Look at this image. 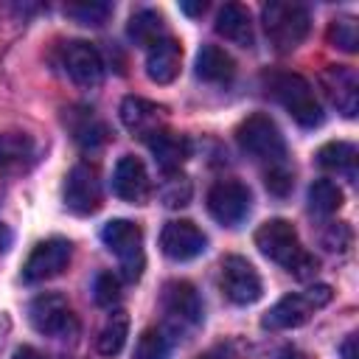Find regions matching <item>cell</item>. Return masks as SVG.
<instances>
[{
    "mask_svg": "<svg viewBox=\"0 0 359 359\" xmlns=\"http://www.w3.org/2000/svg\"><path fill=\"white\" fill-rule=\"evenodd\" d=\"M11 359H45V356H42L36 348H31V345H20Z\"/></svg>",
    "mask_w": 359,
    "mask_h": 359,
    "instance_id": "36",
    "label": "cell"
},
{
    "mask_svg": "<svg viewBox=\"0 0 359 359\" xmlns=\"http://www.w3.org/2000/svg\"><path fill=\"white\" fill-rule=\"evenodd\" d=\"M121 121L123 126L137 137H151L154 132L165 129V107L146 101L140 95H126L121 101Z\"/></svg>",
    "mask_w": 359,
    "mask_h": 359,
    "instance_id": "17",
    "label": "cell"
},
{
    "mask_svg": "<svg viewBox=\"0 0 359 359\" xmlns=\"http://www.w3.org/2000/svg\"><path fill=\"white\" fill-rule=\"evenodd\" d=\"M171 353V337L163 328H146L137 337L135 359H168Z\"/></svg>",
    "mask_w": 359,
    "mask_h": 359,
    "instance_id": "27",
    "label": "cell"
},
{
    "mask_svg": "<svg viewBox=\"0 0 359 359\" xmlns=\"http://www.w3.org/2000/svg\"><path fill=\"white\" fill-rule=\"evenodd\" d=\"M65 14L73 17L76 22H81V25H101L112 14V6L109 3H101V0H93V3H67L65 6Z\"/></svg>",
    "mask_w": 359,
    "mask_h": 359,
    "instance_id": "29",
    "label": "cell"
},
{
    "mask_svg": "<svg viewBox=\"0 0 359 359\" xmlns=\"http://www.w3.org/2000/svg\"><path fill=\"white\" fill-rule=\"evenodd\" d=\"M325 244H328V250H339L342 252L351 244V230L345 224H334L331 227V238H325Z\"/></svg>",
    "mask_w": 359,
    "mask_h": 359,
    "instance_id": "34",
    "label": "cell"
},
{
    "mask_svg": "<svg viewBox=\"0 0 359 359\" xmlns=\"http://www.w3.org/2000/svg\"><path fill=\"white\" fill-rule=\"evenodd\" d=\"M180 8L185 14H199V11H205V3H180Z\"/></svg>",
    "mask_w": 359,
    "mask_h": 359,
    "instance_id": "39",
    "label": "cell"
},
{
    "mask_svg": "<svg viewBox=\"0 0 359 359\" xmlns=\"http://www.w3.org/2000/svg\"><path fill=\"white\" fill-rule=\"evenodd\" d=\"M250 202H252V194L238 180H219L208 191V213L224 227L241 224L250 213Z\"/></svg>",
    "mask_w": 359,
    "mask_h": 359,
    "instance_id": "8",
    "label": "cell"
},
{
    "mask_svg": "<svg viewBox=\"0 0 359 359\" xmlns=\"http://www.w3.org/2000/svg\"><path fill=\"white\" fill-rule=\"evenodd\" d=\"M11 241H14V236H11V230L0 222V252H6L8 247H11Z\"/></svg>",
    "mask_w": 359,
    "mask_h": 359,
    "instance_id": "38",
    "label": "cell"
},
{
    "mask_svg": "<svg viewBox=\"0 0 359 359\" xmlns=\"http://www.w3.org/2000/svg\"><path fill=\"white\" fill-rule=\"evenodd\" d=\"M278 359H303V353H300V351H294V348H283Z\"/></svg>",
    "mask_w": 359,
    "mask_h": 359,
    "instance_id": "40",
    "label": "cell"
},
{
    "mask_svg": "<svg viewBox=\"0 0 359 359\" xmlns=\"http://www.w3.org/2000/svg\"><path fill=\"white\" fill-rule=\"evenodd\" d=\"M264 177H266V188H269V194H275V196H286V194L292 191V185H294V174H292V168H289L286 163H280V165H269Z\"/></svg>",
    "mask_w": 359,
    "mask_h": 359,
    "instance_id": "33",
    "label": "cell"
},
{
    "mask_svg": "<svg viewBox=\"0 0 359 359\" xmlns=\"http://www.w3.org/2000/svg\"><path fill=\"white\" fill-rule=\"evenodd\" d=\"M157 165L165 171V174H174L191 154V143L185 135H177V132H168V129H160L154 132L151 137H146Z\"/></svg>",
    "mask_w": 359,
    "mask_h": 359,
    "instance_id": "18",
    "label": "cell"
},
{
    "mask_svg": "<svg viewBox=\"0 0 359 359\" xmlns=\"http://www.w3.org/2000/svg\"><path fill=\"white\" fill-rule=\"evenodd\" d=\"M261 22L269 36V45L278 53H289L306 39L311 20L306 6L289 3V0H272L261 8Z\"/></svg>",
    "mask_w": 359,
    "mask_h": 359,
    "instance_id": "4",
    "label": "cell"
},
{
    "mask_svg": "<svg viewBox=\"0 0 359 359\" xmlns=\"http://www.w3.org/2000/svg\"><path fill=\"white\" fill-rule=\"evenodd\" d=\"M28 154H31V137L17 135V132L0 135V165L20 163V160L28 157Z\"/></svg>",
    "mask_w": 359,
    "mask_h": 359,
    "instance_id": "30",
    "label": "cell"
},
{
    "mask_svg": "<svg viewBox=\"0 0 359 359\" xmlns=\"http://www.w3.org/2000/svg\"><path fill=\"white\" fill-rule=\"evenodd\" d=\"M320 87L325 93V98L345 115L353 118L359 112V79L353 67L345 65H328L320 73Z\"/></svg>",
    "mask_w": 359,
    "mask_h": 359,
    "instance_id": "14",
    "label": "cell"
},
{
    "mask_svg": "<svg viewBox=\"0 0 359 359\" xmlns=\"http://www.w3.org/2000/svg\"><path fill=\"white\" fill-rule=\"evenodd\" d=\"M70 255H73V247L67 238H45L39 241L25 266H22V280L28 283H42V280H50L56 275H62L70 264Z\"/></svg>",
    "mask_w": 359,
    "mask_h": 359,
    "instance_id": "11",
    "label": "cell"
},
{
    "mask_svg": "<svg viewBox=\"0 0 359 359\" xmlns=\"http://www.w3.org/2000/svg\"><path fill=\"white\" fill-rule=\"evenodd\" d=\"M255 247L269 261H275L278 266H283L286 272H292L300 280L314 278V272L320 266L317 258L303 247L294 224L286 222V219H269V222H264L255 230Z\"/></svg>",
    "mask_w": 359,
    "mask_h": 359,
    "instance_id": "1",
    "label": "cell"
},
{
    "mask_svg": "<svg viewBox=\"0 0 359 359\" xmlns=\"http://www.w3.org/2000/svg\"><path fill=\"white\" fill-rule=\"evenodd\" d=\"M129 337V317L126 311H112L98 334V353L101 356H118Z\"/></svg>",
    "mask_w": 359,
    "mask_h": 359,
    "instance_id": "25",
    "label": "cell"
},
{
    "mask_svg": "<svg viewBox=\"0 0 359 359\" xmlns=\"http://www.w3.org/2000/svg\"><path fill=\"white\" fill-rule=\"evenodd\" d=\"M101 241L109 252L118 255L121 272L126 280H137L143 275V230L129 219H112L101 230Z\"/></svg>",
    "mask_w": 359,
    "mask_h": 359,
    "instance_id": "7",
    "label": "cell"
},
{
    "mask_svg": "<svg viewBox=\"0 0 359 359\" xmlns=\"http://www.w3.org/2000/svg\"><path fill=\"white\" fill-rule=\"evenodd\" d=\"M28 320L45 337H65V334L76 331V317H73L67 300L56 292L36 294L28 306Z\"/></svg>",
    "mask_w": 359,
    "mask_h": 359,
    "instance_id": "12",
    "label": "cell"
},
{
    "mask_svg": "<svg viewBox=\"0 0 359 359\" xmlns=\"http://www.w3.org/2000/svg\"><path fill=\"white\" fill-rule=\"evenodd\" d=\"M219 286H222V294L236 303V306H250L261 297L264 286H261V278L255 272V266L241 258V255H227L222 258V266H219Z\"/></svg>",
    "mask_w": 359,
    "mask_h": 359,
    "instance_id": "9",
    "label": "cell"
},
{
    "mask_svg": "<svg viewBox=\"0 0 359 359\" xmlns=\"http://www.w3.org/2000/svg\"><path fill=\"white\" fill-rule=\"evenodd\" d=\"M317 163L334 174H342L345 180H356V146L337 140V143H325L317 151Z\"/></svg>",
    "mask_w": 359,
    "mask_h": 359,
    "instance_id": "24",
    "label": "cell"
},
{
    "mask_svg": "<svg viewBox=\"0 0 359 359\" xmlns=\"http://www.w3.org/2000/svg\"><path fill=\"white\" fill-rule=\"evenodd\" d=\"M199 359H233V353H230L227 345H216V348H210L208 353H202Z\"/></svg>",
    "mask_w": 359,
    "mask_h": 359,
    "instance_id": "37",
    "label": "cell"
},
{
    "mask_svg": "<svg viewBox=\"0 0 359 359\" xmlns=\"http://www.w3.org/2000/svg\"><path fill=\"white\" fill-rule=\"evenodd\" d=\"M208 247L205 233L185 219H174L163 227L160 233V250L171 258V261H191L196 255H202Z\"/></svg>",
    "mask_w": 359,
    "mask_h": 359,
    "instance_id": "15",
    "label": "cell"
},
{
    "mask_svg": "<svg viewBox=\"0 0 359 359\" xmlns=\"http://www.w3.org/2000/svg\"><path fill=\"white\" fill-rule=\"evenodd\" d=\"M309 208L317 216H331L342 208V188L334 180H314L309 188Z\"/></svg>",
    "mask_w": 359,
    "mask_h": 359,
    "instance_id": "26",
    "label": "cell"
},
{
    "mask_svg": "<svg viewBox=\"0 0 359 359\" xmlns=\"http://www.w3.org/2000/svg\"><path fill=\"white\" fill-rule=\"evenodd\" d=\"M112 191L123 199V202H132V205H143L151 194V182H149V174H146V165L140 157L135 154H123L118 163H115V171H112Z\"/></svg>",
    "mask_w": 359,
    "mask_h": 359,
    "instance_id": "16",
    "label": "cell"
},
{
    "mask_svg": "<svg viewBox=\"0 0 359 359\" xmlns=\"http://www.w3.org/2000/svg\"><path fill=\"white\" fill-rule=\"evenodd\" d=\"M180 65H182V48L177 39L165 36L163 42H157L154 48H149V56H146V73L151 81L157 84H168L177 79L180 73Z\"/></svg>",
    "mask_w": 359,
    "mask_h": 359,
    "instance_id": "19",
    "label": "cell"
},
{
    "mask_svg": "<svg viewBox=\"0 0 359 359\" xmlns=\"http://www.w3.org/2000/svg\"><path fill=\"white\" fill-rule=\"evenodd\" d=\"M264 90L266 95H272L300 126L311 129L323 123V107L314 95V87L300 76V73H289V70H272L264 73Z\"/></svg>",
    "mask_w": 359,
    "mask_h": 359,
    "instance_id": "2",
    "label": "cell"
},
{
    "mask_svg": "<svg viewBox=\"0 0 359 359\" xmlns=\"http://www.w3.org/2000/svg\"><path fill=\"white\" fill-rule=\"evenodd\" d=\"M126 34H129V39H132L135 45H140V48H154L157 42H163V39L168 36L163 17H160L157 11H151V8L135 11V14L129 17Z\"/></svg>",
    "mask_w": 359,
    "mask_h": 359,
    "instance_id": "22",
    "label": "cell"
},
{
    "mask_svg": "<svg viewBox=\"0 0 359 359\" xmlns=\"http://www.w3.org/2000/svg\"><path fill=\"white\" fill-rule=\"evenodd\" d=\"M160 309H163V331L174 339L188 337L202 325V300L194 283L188 280H168L160 292Z\"/></svg>",
    "mask_w": 359,
    "mask_h": 359,
    "instance_id": "3",
    "label": "cell"
},
{
    "mask_svg": "<svg viewBox=\"0 0 359 359\" xmlns=\"http://www.w3.org/2000/svg\"><path fill=\"white\" fill-rule=\"evenodd\" d=\"M331 297H334V292H331V286H328V283H314V286H309L306 292H297V294H286V297H280V300H278V303L264 314L261 325H264L266 331H286V328H297V325L309 323V317H311L317 309L328 306V303H331Z\"/></svg>",
    "mask_w": 359,
    "mask_h": 359,
    "instance_id": "5",
    "label": "cell"
},
{
    "mask_svg": "<svg viewBox=\"0 0 359 359\" xmlns=\"http://www.w3.org/2000/svg\"><path fill=\"white\" fill-rule=\"evenodd\" d=\"M93 297L101 309H112L121 300V280L112 272H98L93 283Z\"/></svg>",
    "mask_w": 359,
    "mask_h": 359,
    "instance_id": "31",
    "label": "cell"
},
{
    "mask_svg": "<svg viewBox=\"0 0 359 359\" xmlns=\"http://www.w3.org/2000/svg\"><path fill=\"white\" fill-rule=\"evenodd\" d=\"M236 140H238L241 151H247L250 157H255L266 165L286 163V140H283L278 123L264 112H255L247 121H241L236 129Z\"/></svg>",
    "mask_w": 359,
    "mask_h": 359,
    "instance_id": "6",
    "label": "cell"
},
{
    "mask_svg": "<svg viewBox=\"0 0 359 359\" xmlns=\"http://www.w3.org/2000/svg\"><path fill=\"white\" fill-rule=\"evenodd\" d=\"M67 126H70V132L81 149H98L109 137V129L104 126V121H98L93 115V109H70Z\"/></svg>",
    "mask_w": 359,
    "mask_h": 359,
    "instance_id": "23",
    "label": "cell"
},
{
    "mask_svg": "<svg viewBox=\"0 0 359 359\" xmlns=\"http://www.w3.org/2000/svg\"><path fill=\"white\" fill-rule=\"evenodd\" d=\"M62 67L79 87H98L104 79V59L95 45L73 39L62 48Z\"/></svg>",
    "mask_w": 359,
    "mask_h": 359,
    "instance_id": "13",
    "label": "cell"
},
{
    "mask_svg": "<svg viewBox=\"0 0 359 359\" xmlns=\"http://www.w3.org/2000/svg\"><path fill=\"white\" fill-rule=\"evenodd\" d=\"M216 34H222L224 39L241 45V48H252V20L250 11L241 3H224L216 14Z\"/></svg>",
    "mask_w": 359,
    "mask_h": 359,
    "instance_id": "20",
    "label": "cell"
},
{
    "mask_svg": "<svg viewBox=\"0 0 359 359\" xmlns=\"http://www.w3.org/2000/svg\"><path fill=\"white\" fill-rule=\"evenodd\" d=\"M160 196H163V202H165L168 208H182V205H188V199H191V182H188L182 174H168V180H165Z\"/></svg>",
    "mask_w": 359,
    "mask_h": 359,
    "instance_id": "32",
    "label": "cell"
},
{
    "mask_svg": "<svg viewBox=\"0 0 359 359\" xmlns=\"http://www.w3.org/2000/svg\"><path fill=\"white\" fill-rule=\"evenodd\" d=\"M328 42L345 53H356L359 48V25L353 17H337L328 25Z\"/></svg>",
    "mask_w": 359,
    "mask_h": 359,
    "instance_id": "28",
    "label": "cell"
},
{
    "mask_svg": "<svg viewBox=\"0 0 359 359\" xmlns=\"http://www.w3.org/2000/svg\"><path fill=\"white\" fill-rule=\"evenodd\" d=\"M104 191H101V177L98 168L90 163H76L67 171L65 180V205L67 210L79 213V216H90L101 208Z\"/></svg>",
    "mask_w": 359,
    "mask_h": 359,
    "instance_id": "10",
    "label": "cell"
},
{
    "mask_svg": "<svg viewBox=\"0 0 359 359\" xmlns=\"http://www.w3.org/2000/svg\"><path fill=\"white\" fill-rule=\"evenodd\" d=\"M339 353H342V359H359V353H356V334L345 337V342L339 345Z\"/></svg>",
    "mask_w": 359,
    "mask_h": 359,
    "instance_id": "35",
    "label": "cell"
},
{
    "mask_svg": "<svg viewBox=\"0 0 359 359\" xmlns=\"http://www.w3.org/2000/svg\"><path fill=\"white\" fill-rule=\"evenodd\" d=\"M196 76L208 84H227L236 76V62L219 45H202L196 53Z\"/></svg>",
    "mask_w": 359,
    "mask_h": 359,
    "instance_id": "21",
    "label": "cell"
},
{
    "mask_svg": "<svg viewBox=\"0 0 359 359\" xmlns=\"http://www.w3.org/2000/svg\"><path fill=\"white\" fill-rule=\"evenodd\" d=\"M6 328H8V323H3V325H0V345H3V339H6V337H3V334H6Z\"/></svg>",
    "mask_w": 359,
    "mask_h": 359,
    "instance_id": "41",
    "label": "cell"
}]
</instances>
